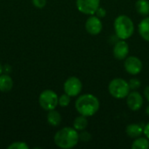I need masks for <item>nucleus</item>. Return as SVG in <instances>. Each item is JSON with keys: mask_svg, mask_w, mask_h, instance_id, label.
Instances as JSON below:
<instances>
[{"mask_svg": "<svg viewBox=\"0 0 149 149\" xmlns=\"http://www.w3.org/2000/svg\"><path fill=\"white\" fill-rule=\"evenodd\" d=\"M79 141L78 131L73 127H65L58 130L54 135V143L62 149L74 148Z\"/></svg>", "mask_w": 149, "mask_h": 149, "instance_id": "nucleus-1", "label": "nucleus"}, {"mask_svg": "<svg viewBox=\"0 0 149 149\" xmlns=\"http://www.w3.org/2000/svg\"><path fill=\"white\" fill-rule=\"evenodd\" d=\"M75 107L78 113L86 117L94 115L100 109V101L93 94L86 93L79 96L76 102Z\"/></svg>", "mask_w": 149, "mask_h": 149, "instance_id": "nucleus-2", "label": "nucleus"}, {"mask_svg": "<svg viewBox=\"0 0 149 149\" xmlns=\"http://www.w3.org/2000/svg\"><path fill=\"white\" fill-rule=\"evenodd\" d=\"M115 34L120 39L126 40L132 37L134 31V25L132 19L127 15H120L114 21Z\"/></svg>", "mask_w": 149, "mask_h": 149, "instance_id": "nucleus-3", "label": "nucleus"}, {"mask_svg": "<svg viewBox=\"0 0 149 149\" xmlns=\"http://www.w3.org/2000/svg\"><path fill=\"white\" fill-rule=\"evenodd\" d=\"M109 93L115 99H124L127 98L130 93V87L128 82L125 79L117 78L113 79L108 86Z\"/></svg>", "mask_w": 149, "mask_h": 149, "instance_id": "nucleus-4", "label": "nucleus"}, {"mask_svg": "<svg viewBox=\"0 0 149 149\" xmlns=\"http://www.w3.org/2000/svg\"><path fill=\"white\" fill-rule=\"evenodd\" d=\"M38 103L45 111L54 110L58 105V97L54 91L45 90L39 95Z\"/></svg>", "mask_w": 149, "mask_h": 149, "instance_id": "nucleus-5", "label": "nucleus"}, {"mask_svg": "<svg viewBox=\"0 0 149 149\" xmlns=\"http://www.w3.org/2000/svg\"><path fill=\"white\" fill-rule=\"evenodd\" d=\"M82 90V83L77 77L68 78L64 84V91L71 97L78 96Z\"/></svg>", "mask_w": 149, "mask_h": 149, "instance_id": "nucleus-6", "label": "nucleus"}, {"mask_svg": "<svg viewBox=\"0 0 149 149\" xmlns=\"http://www.w3.org/2000/svg\"><path fill=\"white\" fill-rule=\"evenodd\" d=\"M100 0H76L77 9L83 14L93 15L100 7Z\"/></svg>", "mask_w": 149, "mask_h": 149, "instance_id": "nucleus-7", "label": "nucleus"}, {"mask_svg": "<svg viewBox=\"0 0 149 149\" xmlns=\"http://www.w3.org/2000/svg\"><path fill=\"white\" fill-rule=\"evenodd\" d=\"M124 66H125L126 71L129 74H132V75L139 74L141 72L142 67H143L141 60L135 56L127 57L125 58Z\"/></svg>", "mask_w": 149, "mask_h": 149, "instance_id": "nucleus-8", "label": "nucleus"}, {"mask_svg": "<svg viewBox=\"0 0 149 149\" xmlns=\"http://www.w3.org/2000/svg\"><path fill=\"white\" fill-rule=\"evenodd\" d=\"M86 30L91 35H98L102 31V22L97 16L91 15L86 22Z\"/></svg>", "mask_w": 149, "mask_h": 149, "instance_id": "nucleus-9", "label": "nucleus"}, {"mask_svg": "<svg viewBox=\"0 0 149 149\" xmlns=\"http://www.w3.org/2000/svg\"><path fill=\"white\" fill-rule=\"evenodd\" d=\"M127 105L133 111H138L143 105V98L141 94L136 91H133L127 96Z\"/></svg>", "mask_w": 149, "mask_h": 149, "instance_id": "nucleus-10", "label": "nucleus"}, {"mask_svg": "<svg viewBox=\"0 0 149 149\" xmlns=\"http://www.w3.org/2000/svg\"><path fill=\"white\" fill-rule=\"evenodd\" d=\"M113 56L115 58L119 60H123L125 59L129 52V46L125 40L120 39L118 42H116L113 45Z\"/></svg>", "mask_w": 149, "mask_h": 149, "instance_id": "nucleus-11", "label": "nucleus"}, {"mask_svg": "<svg viewBox=\"0 0 149 149\" xmlns=\"http://www.w3.org/2000/svg\"><path fill=\"white\" fill-rule=\"evenodd\" d=\"M144 131V127L141 124H130L126 128V133L130 138L136 139L140 137Z\"/></svg>", "mask_w": 149, "mask_h": 149, "instance_id": "nucleus-12", "label": "nucleus"}, {"mask_svg": "<svg viewBox=\"0 0 149 149\" xmlns=\"http://www.w3.org/2000/svg\"><path fill=\"white\" fill-rule=\"evenodd\" d=\"M13 87V80L8 74L0 75V91L3 93L9 92Z\"/></svg>", "mask_w": 149, "mask_h": 149, "instance_id": "nucleus-13", "label": "nucleus"}, {"mask_svg": "<svg viewBox=\"0 0 149 149\" xmlns=\"http://www.w3.org/2000/svg\"><path fill=\"white\" fill-rule=\"evenodd\" d=\"M139 33L143 39L149 42V17L142 19L138 25Z\"/></svg>", "mask_w": 149, "mask_h": 149, "instance_id": "nucleus-14", "label": "nucleus"}, {"mask_svg": "<svg viewBox=\"0 0 149 149\" xmlns=\"http://www.w3.org/2000/svg\"><path fill=\"white\" fill-rule=\"evenodd\" d=\"M61 120H62V117L58 111H56L55 109L49 111V113L47 114V121L51 126L58 127L60 125Z\"/></svg>", "mask_w": 149, "mask_h": 149, "instance_id": "nucleus-15", "label": "nucleus"}, {"mask_svg": "<svg viewBox=\"0 0 149 149\" xmlns=\"http://www.w3.org/2000/svg\"><path fill=\"white\" fill-rule=\"evenodd\" d=\"M136 10L142 16L149 15V1L148 0H138L135 3Z\"/></svg>", "mask_w": 149, "mask_h": 149, "instance_id": "nucleus-16", "label": "nucleus"}, {"mask_svg": "<svg viewBox=\"0 0 149 149\" xmlns=\"http://www.w3.org/2000/svg\"><path fill=\"white\" fill-rule=\"evenodd\" d=\"M88 125V121L86 116L81 115L78 116L74 121H73V127L77 130V131H83L87 127Z\"/></svg>", "mask_w": 149, "mask_h": 149, "instance_id": "nucleus-17", "label": "nucleus"}, {"mask_svg": "<svg viewBox=\"0 0 149 149\" xmlns=\"http://www.w3.org/2000/svg\"><path fill=\"white\" fill-rule=\"evenodd\" d=\"M133 149H148L149 148V140L148 138L143 137H138L136 138L133 144H132Z\"/></svg>", "mask_w": 149, "mask_h": 149, "instance_id": "nucleus-18", "label": "nucleus"}, {"mask_svg": "<svg viewBox=\"0 0 149 149\" xmlns=\"http://www.w3.org/2000/svg\"><path fill=\"white\" fill-rule=\"evenodd\" d=\"M70 101H71V96H69L65 93V94H62L58 98V105L62 107H66L70 104Z\"/></svg>", "mask_w": 149, "mask_h": 149, "instance_id": "nucleus-19", "label": "nucleus"}, {"mask_svg": "<svg viewBox=\"0 0 149 149\" xmlns=\"http://www.w3.org/2000/svg\"><path fill=\"white\" fill-rule=\"evenodd\" d=\"M8 149H29V146L23 141H16L8 146Z\"/></svg>", "mask_w": 149, "mask_h": 149, "instance_id": "nucleus-20", "label": "nucleus"}, {"mask_svg": "<svg viewBox=\"0 0 149 149\" xmlns=\"http://www.w3.org/2000/svg\"><path fill=\"white\" fill-rule=\"evenodd\" d=\"M128 85H129L130 90L136 91V90H138L141 87V82L138 79H131L129 80V82H128Z\"/></svg>", "mask_w": 149, "mask_h": 149, "instance_id": "nucleus-21", "label": "nucleus"}, {"mask_svg": "<svg viewBox=\"0 0 149 149\" xmlns=\"http://www.w3.org/2000/svg\"><path fill=\"white\" fill-rule=\"evenodd\" d=\"M79 141H81L83 142H88L92 140V135L89 132L83 130L79 134Z\"/></svg>", "mask_w": 149, "mask_h": 149, "instance_id": "nucleus-22", "label": "nucleus"}, {"mask_svg": "<svg viewBox=\"0 0 149 149\" xmlns=\"http://www.w3.org/2000/svg\"><path fill=\"white\" fill-rule=\"evenodd\" d=\"M32 4L37 8H44L46 5V0H32Z\"/></svg>", "mask_w": 149, "mask_h": 149, "instance_id": "nucleus-23", "label": "nucleus"}, {"mask_svg": "<svg viewBox=\"0 0 149 149\" xmlns=\"http://www.w3.org/2000/svg\"><path fill=\"white\" fill-rule=\"evenodd\" d=\"M95 15H96L98 17H100V18H103V17H106L107 11H106V10H105L103 7H100H100L97 9V10L95 11Z\"/></svg>", "mask_w": 149, "mask_h": 149, "instance_id": "nucleus-24", "label": "nucleus"}, {"mask_svg": "<svg viewBox=\"0 0 149 149\" xmlns=\"http://www.w3.org/2000/svg\"><path fill=\"white\" fill-rule=\"evenodd\" d=\"M143 134L146 135V137L149 140V122L144 127V131H143Z\"/></svg>", "mask_w": 149, "mask_h": 149, "instance_id": "nucleus-25", "label": "nucleus"}, {"mask_svg": "<svg viewBox=\"0 0 149 149\" xmlns=\"http://www.w3.org/2000/svg\"><path fill=\"white\" fill-rule=\"evenodd\" d=\"M144 95H145L146 99L149 101V86H146V88L144 89Z\"/></svg>", "mask_w": 149, "mask_h": 149, "instance_id": "nucleus-26", "label": "nucleus"}, {"mask_svg": "<svg viewBox=\"0 0 149 149\" xmlns=\"http://www.w3.org/2000/svg\"><path fill=\"white\" fill-rule=\"evenodd\" d=\"M146 113H147V114L149 116V106H148V107H147V108H146Z\"/></svg>", "mask_w": 149, "mask_h": 149, "instance_id": "nucleus-27", "label": "nucleus"}, {"mask_svg": "<svg viewBox=\"0 0 149 149\" xmlns=\"http://www.w3.org/2000/svg\"><path fill=\"white\" fill-rule=\"evenodd\" d=\"M2 72H3V66H2V65L0 63V75L2 74Z\"/></svg>", "mask_w": 149, "mask_h": 149, "instance_id": "nucleus-28", "label": "nucleus"}]
</instances>
